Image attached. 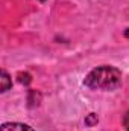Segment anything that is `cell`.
Here are the masks:
<instances>
[{
    "label": "cell",
    "mask_w": 129,
    "mask_h": 131,
    "mask_svg": "<svg viewBox=\"0 0 129 131\" xmlns=\"http://www.w3.org/2000/svg\"><path fill=\"white\" fill-rule=\"evenodd\" d=\"M84 82L91 90H115L122 84V72L112 66H100L87 75Z\"/></svg>",
    "instance_id": "obj_1"
},
{
    "label": "cell",
    "mask_w": 129,
    "mask_h": 131,
    "mask_svg": "<svg viewBox=\"0 0 129 131\" xmlns=\"http://www.w3.org/2000/svg\"><path fill=\"white\" fill-rule=\"evenodd\" d=\"M0 131H33V128L29 127V125H26V124L9 122V124H3Z\"/></svg>",
    "instance_id": "obj_2"
},
{
    "label": "cell",
    "mask_w": 129,
    "mask_h": 131,
    "mask_svg": "<svg viewBox=\"0 0 129 131\" xmlns=\"http://www.w3.org/2000/svg\"><path fill=\"white\" fill-rule=\"evenodd\" d=\"M2 78H0V81H2V85H0V92H8L9 89H11V85H12V82H11V78H9V75L5 72V70H2V75H0Z\"/></svg>",
    "instance_id": "obj_3"
},
{
    "label": "cell",
    "mask_w": 129,
    "mask_h": 131,
    "mask_svg": "<svg viewBox=\"0 0 129 131\" xmlns=\"http://www.w3.org/2000/svg\"><path fill=\"white\" fill-rule=\"evenodd\" d=\"M97 122H99V117H97V114H94V113H90L85 117V125H88V127H94Z\"/></svg>",
    "instance_id": "obj_4"
},
{
    "label": "cell",
    "mask_w": 129,
    "mask_h": 131,
    "mask_svg": "<svg viewBox=\"0 0 129 131\" xmlns=\"http://www.w3.org/2000/svg\"><path fill=\"white\" fill-rule=\"evenodd\" d=\"M18 81L21 84H29L31 82V75L29 73H18Z\"/></svg>",
    "instance_id": "obj_5"
},
{
    "label": "cell",
    "mask_w": 129,
    "mask_h": 131,
    "mask_svg": "<svg viewBox=\"0 0 129 131\" xmlns=\"http://www.w3.org/2000/svg\"><path fill=\"white\" fill-rule=\"evenodd\" d=\"M123 125H125V128L129 131V111L125 114V117H123Z\"/></svg>",
    "instance_id": "obj_6"
},
{
    "label": "cell",
    "mask_w": 129,
    "mask_h": 131,
    "mask_svg": "<svg viewBox=\"0 0 129 131\" xmlns=\"http://www.w3.org/2000/svg\"><path fill=\"white\" fill-rule=\"evenodd\" d=\"M125 35H126V37H129V29H126V31H125Z\"/></svg>",
    "instance_id": "obj_7"
},
{
    "label": "cell",
    "mask_w": 129,
    "mask_h": 131,
    "mask_svg": "<svg viewBox=\"0 0 129 131\" xmlns=\"http://www.w3.org/2000/svg\"><path fill=\"white\" fill-rule=\"evenodd\" d=\"M40 2H46V0H40Z\"/></svg>",
    "instance_id": "obj_8"
}]
</instances>
